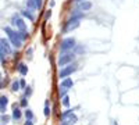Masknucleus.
I'll list each match as a JSON object with an SVG mask.
<instances>
[{"label":"nucleus","instance_id":"nucleus-1","mask_svg":"<svg viewBox=\"0 0 139 125\" xmlns=\"http://www.w3.org/2000/svg\"><path fill=\"white\" fill-rule=\"evenodd\" d=\"M3 31L7 33L8 42H10L14 47H21V46H22V40L18 38V35H17L15 31H13L10 26H4V28H3Z\"/></svg>","mask_w":139,"mask_h":125},{"label":"nucleus","instance_id":"nucleus-2","mask_svg":"<svg viewBox=\"0 0 139 125\" xmlns=\"http://www.w3.org/2000/svg\"><path fill=\"white\" fill-rule=\"evenodd\" d=\"M74 60H75V54H74V53H66V54L60 56L57 64H58V67H66V65H68L71 61H74Z\"/></svg>","mask_w":139,"mask_h":125},{"label":"nucleus","instance_id":"nucleus-3","mask_svg":"<svg viewBox=\"0 0 139 125\" xmlns=\"http://www.w3.org/2000/svg\"><path fill=\"white\" fill-rule=\"evenodd\" d=\"M75 46H77V45H75V39H74V38H66V39L61 40L60 50H61V51H68V50H71L72 47H75Z\"/></svg>","mask_w":139,"mask_h":125},{"label":"nucleus","instance_id":"nucleus-4","mask_svg":"<svg viewBox=\"0 0 139 125\" xmlns=\"http://www.w3.org/2000/svg\"><path fill=\"white\" fill-rule=\"evenodd\" d=\"M77 70H78L77 64H68V65L63 67V70L60 71V78H61V79H64V78H67V76H70L72 72H75Z\"/></svg>","mask_w":139,"mask_h":125},{"label":"nucleus","instance_id":"nucleus-5","mask_svg":"<svg viewBox=\"0 0 139 125\" xmlns=\"http://www.w3.org/2000/svg\"><path fill=\"white\" fill-rule=\"evenodd\" d=\"M11 24L17 26V31H26V25H25L24 20L21 18V17H18L17 14L13 15V21H11Z\"/></svg>","mask_w":139,"mask_h":125},{"label":"nucleus","instance_id":"nucleus-6","mask_svg":"<svg viewBox=\"0 0 139 125\" xmlns=\"http://www.w3.org/2000/svg\"><path fill=\"white\" fill-rule=\"evenodd\" d=\"M79 21H72V20H68L66 24H64V28H63V32L67 33V32H71L74 29H77L78 26H79Z\"/></svg>","mask_w":139,"mask_h":125},{"label":"nucleus","instance_id":"nucleus-7","mask_svg":"<svg viewBox=\"0 0 139 125\" xmlns=\"http://www.w3.org/2000/svg\"><path fill=\"white\" fill-rule=\"evenodd\" d=\"M0 47L4 51V54H6V53H7V54L11 53V43H10L8 39H6V38H1V39H0Z\"/></svg>","mask_w":139,"mask_h":125},{"label":"nucleus","instance_id":"nucleus-8","mask_svg":"<svg viewBox=\"0 0 139 125\" xmlns=\"http://www.w3.org/2000/svg\"><path fill=\"white\" fill-rule=\"evenodd\" d=\"M92 1H88V0H83V1H81L79 4H78V10L79 11H89L90 8H92Z\"/></svg>","mask_w":139,"mask_h":125},{"label":"nucleus","instance_id":"nucleus-9","mask_svg":"<svg viewBox=\"0 0 139 125\" xmlns=\"http://www.w3.org/2000/svg\"><path fill=\"white\" fill-rule=\"evenodd\" d=\"M7 104H8L7 96H1V97H0V111H1V114L6 111V107H7Z\"/></svg>","mask_w":139,"mask_h":125},{"label":"nucleus","instance_id":"nucleus-10","mask_svg":"<svg viewBox=\"0 0 139 125\" xmlns=\"http://www.w3.org/2000/svg\"><path fill=\"white\" fill-rule=\"evenodd\" d=\"M72 86H74V81L71 78H64V79L61 81V88L70 89V88H72Z\"/></svg>","mask_w":139,"mask_h":125},{"label":"nucleus","instance_id":"nucleus-11","mask_svg":"<svg viewBox=\"0 0 139 125\" xmlns=\"http://www.w3.org/2000/svg\"><path fill=\"white\" fill-rule=\"evenodd\" d=\"M21 15L25 17V18H28L29 21H35V14L31 13L29 10H22V11H21Z\"/></svg>","mask_w":139,"mask_h":125},{"label":"nucleus","instance_id":"nucleus-12","mask_svg":"<svg viewBox=\"0 0 139 125\" xmlns=\"http://www.w3.org/2000/svg\"><path fill=\"white\" fill-rule=\"evenodd\" d=\"M17 70H18V72H20L21 75H26L28 74V67L25 65L24 63H20L18 67H17Z\"/></svg>","mask_w":139,"mask_h":125},{"label":"nucleus","instance_id":"nucleus-13","mask_svg":"<svg viewBox=\"0 0 139 125\" xmlns=\"http://www.w3.org/2000/svg\"><path fill=\"white\" fill-rule=\"evenodd\" d=\"M25 4H26V8H28L31 13H35V10H38L36 6H35V1H33V0H26Z\"/></svg>","mask_w":139,"mask_h":125},{"label":"nucleus","instance_id":"nucleus-14","mask_svg":"<svg viewBox=\"0 0 139 125\" xmlns=\"http://www.w3.org/2000/svg\"><path fill=\"white\" fill-rule=\"evenodd\" d=\"M21 115H22V113H21V110L17 107V108H14V111H13V120H20L21 118Z\"/></svg>","mask_w":139,"mask_h":125},{"label":"nucleus","instance_id":"nucleus-15","mask_svg":"<svg viewBox=\"0 0 139 125\" xmlns=\"http://www.w3.org/2000/svg\"><path fill=\"white\" fill-rule=\"evenodd\" d=\"M24 114H25V117H26V120H33V113H32L31 108H26L24 111Z\"/></svg>","mask_w":139,"mask_h":125},{"label":"nucleus","instance_id":"nucleus-16","mask_svg":"<svg viewBox=\"0 0 139 125\" xmlns=\"http://www.w3.org/2000/svg\"><path fill=\"white\" fill-rule=\"evenodd\" d=\"M61 100H63L61 103H63V106H64V107H70V97H68V96L61 97Z\"/></svg>","mask_w":139,"mask_h":125},{"label":"nucleus","instance_id":"nucleus-17","mask_svg":"<svg viewBox=\"0 0 139 125\" xmlns=\"http://www.w3.org/2000/svg\"><path fill=\"white\" fill-rule=\"evenodd\" d=\"M20 88H21V86H20V82H18V81H14L13 85H11V90L17 92V90H20Z\"/></svg>","mask_w":139,"mask_h":125},{"label":"nucleus","instance_id":"nucleus-18","mask_svg":"<svg viewBox=\"0 0 139 125\" xmlns=\"http://www.w3.org/2000/svg\"><path fill=\"white\" fill-rule=\"evenodd\" d=\"M43 113H45V115L49 117L50 115V108H49V101H46L45 103V110H43Z\"/></svg>","mask_w":139,"mask_h":125},{"label":"nucleus","instance_id":"nucleus-19","mask_svg":"<svg viewBox=\"0 0 139 125\" xmlns=\"http://www.w3.org/2000/svg\"><path fill=\"white\" fill-rule=\"evenodd\" d=\"M70 122H71V125L72 124H75V122H77V121H78V117L75 115V114H70Z\"/></svg>","mask_w":139,"mask_h":125},{"label":"nucleus","instance_id":"nucleus-20","mask_svg":"<svg viewBox=\"0 0 139 125\" xmlns=\"http://www.w3.org/2000/svg\"><path fill=\"white\" fill-rule=\"evenodd\" d=\"M31 95H32V88L31 86H26L25 88V97H29Z\"/></svg>","mask_w":139,"mask_h":125},{"label":"nucleus","instance_id":"nucleus-21","mask_svg":"<svg viewBox=\"0 0 139 125\" xmlns=\"http://www.w3.org/2000/svg\"><path fill=\"white\" fill-rule=\"evenodd\" d=\"M35 1V6H36V8H39L41 10L42 6H43V0H33Z\"/></svg>","mask_w":139,"mask_h":125},{"label":"nucleus","instance_id":"nucleus-22","mask_svg":"<svg viewBox=\"0 0 139 125\" xmlns=\"http://www.w3.org/2000/svg\"><path fill=\"white\" fill-rule=\"evenodd\" d=\"M67 92H68V89H66V88H61V86H60V96H61V97L67 96Z\"/></svg>","mask_w":139,"mask_h":125},{"label":"nucleus","instance_id":"nucleus-23","mask_svg":"<svg viewBox=\"0 0 139 125\" xmlns=\"http://www.w3.org/2000/svg\"><path fill=\"white\" fill-rule=\"evenodd\" d=\"M70 114H72V110H66V111H64V113L61 114V118L64 120V118H67V117L70 115Z\"/></svg>","mask_w":139,"mask_h":125},{"label":"nucleus","instance_id":"nucleus-24","mask_svg":"<svg viewBox=\"0 0 139 125\" xmlns=\"http://www.w3.org/2000/svg\"><path fill=\"white\" fill-rule=\"evenodd\" d=\"M20 104H21V107H26V106H28V100H26V97H22Z\"/></svg>","mask_w":139,"mask_h":125},{"label":"nucleus","instance_id":"nucleus-25","mask_svg":"<svg viewBox=\"0 0 139 125\" xmlns=\"http://www.w3.org/2000/svg\"><path fill=\"white\" fill-rule=\"evenodd\" d=\"M8 121H10V117H8V115H4V114H3V115H1V122L7 124Z\"/></svg>","mask_w":139,"mask_h":125},{"label":"nucleus","instance_id":"nucleus-26","mask_svg":"<svg viewBox=\"0 0 139 125\" xmlns=\"http://www.w3.org/2000/svg\"><path fill=\"white\" fill-rule=\"evenodd\" d=\"M50 17H51V10H47V11H46V14H45V21H47Z\"/></svg>","mask_w":139,"mask_h":125},{"label":"nucleus","instance_id":"nucleus-27","mask_svg":"<svg viewBox=\"0 0 139 125\" xmlns=\"http://www.w3.org/2000/svg\"><path fill=\"white\" fill-rule=\"evenodd\" d=\"M32 51H33V49H32V47H29V49L26 50V56H28L29 58L32 57Z\"/></svg>","mask_w":139,"mask_h":125},{"label":"nucleus","instance_id":"nucleus-28","mask_svg":"<svg viewBox=\"0 0 139 125\" xmlns=\"http://www.w3.org/2000/svg\"><path fill=\"white\" fill-rule=\"evenodd\" d=\"M18 82H20V86L25 88V81H24V79H21V81H18Z\"/></svg>","mask_w":139,"mask_h":125},{"label":"nucleus","instance_id":"nucleus-29","mask_svg":"<svg viewBox=\"0 0 139 125\" xmlns=\"http://www.w3.org/2000/svg\"><path fill=\"white\" fill-rule=\"evenodd\" d=\"M24 125H33V122H32V120H26V122H25Z\"/></svg>","mask_w":139,"mask_h":125},{"label":"nucleus","instance_id":"nucleus-30","mask_svg":"<svg viewBox=\"0 0 139 125\" xmlns=\"http://www.w3.org/2000/svg\"><path fill=\"white\" fill-rule=\"evenodd\" d=\"M54 6H56V1H54V0H51V1H50V7H54Z\"/></svg>","mask_w":139,"mask_h":125},{"label":"nucleus","instance_id":"nucleus-31","mask_svg":"<svg viewBox=\"0 0 139 125\" xmlns=\"http://www.w3.org/2000/svg\"><path fill=\"white\" fill-rule=\"evenodd\" d=\"M61 125H71V124H70L68 121H63V122H61Z\"/></svg>","mask_w":139,"mask_h":125},{"label":"nucleus","instance_id":"nucleus-32","mask_svg":"<svg viewBox=\"0 0 139 125\" xmlns=\"http://www.w3.org/2000/svg\"><path fill=\"white\" fill-rule=\"evenodd\" d=\"M74 1H77V3H81V1H83V0H74Z\"/></svg>","mask_w":139,"mask_h":125},{"label":"nucleus","instance_id":"nucleus-33","mask_svg":"<svg viewBox=\"0 0 139 125\" xmlns=\"http://www.w3.org/2000/svg\"><path fill=\"white\" fill-rule=\"evenodd\" d=\"M1 88H3V83L0 82V89H1Z\"/></svg>","mask_w":139,"mask_h":125},{"label":"nucleus","instance_id":"nucleus-34","mask_svg":"<svg viewBox=\"0 0 139 125\" xmlns=\"http://www.w3.org/2000/svg\"><path fill=\"white\" fill-rule=\"evenodd\" d=\"M0 79H1V74H0Z\"/></svg>","mask_w":139,"mask_h":125}]
</instances>
